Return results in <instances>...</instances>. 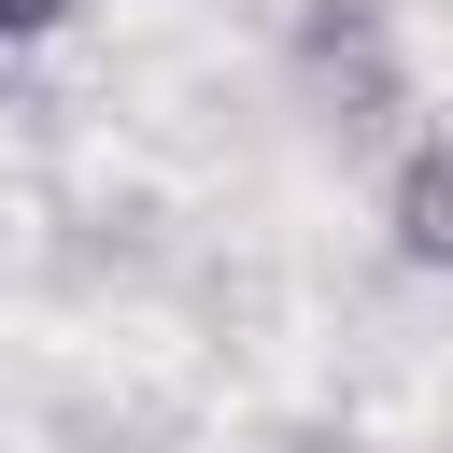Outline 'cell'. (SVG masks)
I'll return each mask as SVG.
<instances>
[{
    "instance_id": "obj_1",
    "label": "cell",
    "mask_w": 453,
    "mask_h": 453,
    "mask_svg": "<svg viewBox=\"0 0 453 453\" xmlns=\"http://www.w3.org/2000/svg\"><path fill=\"white\" fill-rule=\"evenodd\" d=\"M382 226H396V255H411V269H453V127H425V142L396 156Z\"/></svg>"
},
{
    "instance_id": "obj_2",
    "label": "cell",
    "mask_w": 453,
    "mask_h": 453,
    "mask_svg": "<svg viewBox=\"0 0 453 453\" xmlns=\"http://www.w3.org/2000/svg\"><path fill=\"white\" fill-rule=\"evenodd\" d=\"M71 0H0V42H28V28H57Z\"/></svg>"
}]
</instances>
